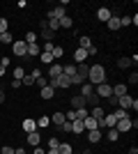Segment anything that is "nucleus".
<instances>
[{
    "label": "nucleus",
    "mask_w": 138,
    "mask_h": 154,
    "mask_svg": "<svg viewBox=\"0 0 138 154\" xmlns=\"http://www.w3.org/2000/svg\"><path fill=\"white\" fill-rule=\"evenodd\" d=\"M87 140H90V143H99V140H101V131H99V129L87 131Z\"/></svg>",
    "instance_id": "nucleus-18"
},
{
    "label": "nucleus",
    "mask_w": 138,
    "mask_h": 154,
    "mask_svg": "<svg viewBox=\"0 0 138 154\" xmlns=\"http://www.w3.org/2000/svg\"><path fill=\"white\" fill-rule=\"evenodd\" d=\"M106 138L115 143V140H118V138H120V131H118V129H115V127H111V129H108V134H106Z\"/></svg>",
    "instance_id": "nucleus-26"
},
{
    "label": "nucleus",
    "mask_w": 138,
    "mask_h": 154,
    "mask_svg": "<svg viewBox=\"0 0 138 154\" xmlns=\"http://www.w3.org/2000/svg\"><path fill=\"white\" fill-rule=\"evenodd\" d=\"M124 26H131V16H122L120 19V28H124Z\"/></svg>",
    "instance_id": "nucleus-38"
},
{
    "label": "nucleus",
    "mask_w": 138,
    "mask_h": 154,
    "mask_svg": "<svg viewBox=\"0 0 138 154\" xmlns=\"http://www.w3.org/2000/svg\"><path fill=\"white\" fill-rule=\"evenodd\" d=\"M46 154H60V152H58V147H48V149H46Z\"/></svg>",
    "instance_id": "nucleus-47"
},
{
    "label": "nucleus",
    "mask_w": 138,
    "mask_h": 154,
    "mask_svg": "<svg viewBox=\"0 0 138 154\" xmlns=\"http://www.w3.org/2000/svg\"><path fill=\"white\" fill-rule=\"evenodd\" d=\"M129 154H138V149H136V147H131V149H129Z\"/></svg>",
    "instance_id": "nucleus-51"
},
{
    "label": "nucleus",
    "mask_w": 138,
    "mask_h": 154,
    "mask_svg": "<svg viewBox=\"0 0 138 154\" xmlns=\"http://www.w3.org/2000/svg\"><path fill=\"white\" fill-rule=\"evenodd\" d=\"M85 58H87V51H83V48H76V51H74V60H76V62H85Z\"/></svg>",
    "instance_id": "nucleus-22"
},
{
    "label": "nucleus",
    "mask_w": 138,
    "mask_h": 154,
    "mask_svg": "<svg viewBox=\"0 0 138 154\" xmlns=\"http://www.w3.org/2000/svg\"><path fill=\"white\" fill-rule=\"evenodd\" d=\"M51 124V117H46V115H41L39 120H37V129H46Z\"/></svg>",
    "instance_id": "nucleus-29"
},
{
    "label": "nucleus",
    "mask_w": 138,
    "mask_h": 154,
    "mask_svg": "<svg viewBox=\"0 0 138 154\" xmlns=\"http://www.w3.org/2000/svg\"><path fill=\"white\" fill-rule=\"evenodd\" d=\"M35 83L39 85V90H41V88H46V85H48V78H44V76H41V78H37Z\"/></svg>",
    "instance_id": "nucleus-39"
},
{
    "label": "nucleus",
    "mask_w": 138,
    "mask_h": 154,
    "mask_svg": "<svg viewBox=\"0 0 138 154\" xmlns=\"http://www.w3.org/2000/svg\"><path fill=\"white\" fill-rule=\"evenodd\" d=\"M94 94H97L99 99H108V97H113V85H108V83L97 85V88H94Z\"/></svg>",
    "instance_id": "nucleus-2"
},
{
    "label": "nucleus",
    "mask_w": 138,
    "mask_h": 154,
    "mask_svg": "<svg viewBox=\"0 0 138 154\" xmlns=\"http://www.w3.org/2000/svg\"><path fill=\"white\" fill-rule=\"evenodd\" d=\"M39 53H41V46L39 44H28V53H26V55L35 58V55H39Z\"/></svg>",
    "instance_id": "nucleus-19"
},
{
    "label": "nucleus",
    "mask_w": 138,
    "mask_h": 154,
    "mask_svg": "<svg viewBox=\"0 0 138 154\" xmlns=\"http://www.w3.org/2000/svg\"><path fill=\"white\" fill-rule=\"evenodd\" d=\"M72 26H74V21L69 19V16H62V19H60V30H69Z\"/></svg>",
    "instance_id": "nucleus-23"
},
{
    "label": "nucleus",
    "mask_w": 138,
    "mask_h": 154,
    "mask_svg": "<svg viewBox=\"0 0 138 154\" xmlns=\"http://www.w3.org/2000/svg\"><path fill=\"white\" fill-rule=\"evenodd\" d=\"M53 97H55V90H53V88H48V85L41 88V99H53Z\"/></svg>",
    "instance_id": "nucleus-24"
},
{
    "label": "nucleus",
    "mask_w": 138,
    "mask_h": 154,
    "mask_svg": "<svg viewBox=\"0 0 138 154\" xmlns=\"http://www.w3.org/2000/svg\"><path fill=\"white\" fill-rule=\"evenodd\" d=\"M99 124H101V122H97L94 117H85V120H83V127H85V131H92V129H99Z\"/></svg>",
    "instance_id": "nucleus-13"
},
{
    "label": "nucleus",
    "mask_w": 138,
    "mask_h": 154,
    "mask_svg": "<svg viewBox=\"0 0 138 154\" xmlns=\"http://www.w3.org/2000/svg\"><path fill=\"white\" fill-rule=\"evenodd\" d=\"M26 44H37V32H28L26 35Z\"/></svg>",
    "instance_id": "nucleus-33"
},
{
    "label": "nucleus",
    "mask_w": 138,
    "mask_h": 154,
    "mask_svg": "<svg viewBox=\"0 0 138 154\" xmlns=\"http://www.w3.org/2000/svg\"><path fill=\"white\" fill-rule=\"evenodd\" d=\"M85 117H90V110H87V108L76 110V120H85Z\"/></svg>",
    "instance_id": "nucleus-32"
},
{
    "label": "nucleus",
    "mask_w": 138,
    "mask_h": 154,
    "mask_svg": "<svg viewBox=\"0 0 138 154\" xmlns=\"http://www.w3.org/2000/svg\"><path fill=\"white\" fill-rule=\"evenodd\" d=\"M127 94V83H115L113 85V97L115 99H120V97H124Z\"/></svg>",
    "instance_id": "nucleus-9"
},
{
    "label": "nucleus",
    "mask_w": 138,
    "mask_h": 154,
    "mask_svg": "<svg viewBox=\"0 0 138 154\" xmlns=\"http://www.w3.org/2000/svg\"><path fill=\"white\" fill-rule=\"evenodd\" d=\"M92 46V39L87 37V35H83V37H78V48H83V51H87Z\"/></svg>",
    "instance_id": "nucleus-17"
},
{
    "label": "nucleus",
    "mask_w": 138,
    "mask_h": 154,
    "mask_svg": "<svg viewBox=\"0 0 138 154\" xmlns=\"http://www.w3.org/2000/svg\"><path fill=\"white\" fill-rule=\"evenodd\" d=\"M127 81H129V83H131V85H136V83H138V74H136V71H133V74H131V76H129V78H127Z\"/></svg>",
    "instance_id": "nucleus-42"
},
{
    "label": "nucleus",
    "mask_w": 138,
    "mask_h": 154,
    "mask_svg": "<svg viewBox=\"0 0 138 154\" xmlns=\"http://www.w3.org/2000/svg\"><path fill=\"white\" fill-rule=\"evenodd\" d=\"M62 74L69 76V78H74L76 76V64H65V67H62Z\"/></svg>",
    "instance_id": "nucleus-21"
},
{
    "label": "nucleus",
    "mask_w": 138,
    "mask_h": 154,
    "mask_svg": "<svg viewBox=\"0 0 138 154\" xmlns=\"http://www.w3.org/2000/svg\"><path fill=\"white\" fill-rule=\"evenodd\" d=\"M53 37H55V32L48 30V28H41V39H46V42H53Z\"/></svg>",
    "instance_id": "nucleus-27"
},
{
    "label": "nucleus",
    "mask_w": 138,
    "mask_h": 154,
    "mask_svg": "<svg viewBox=\"0 0 138 154\" xmlns=\"http://www.w3.org/2000/svg\"><path fill=\"white\" fill-rule=\"evenodd\" d=\"M39 55H41V62L44 64H53V55L51 53H39Z\"/></svg>",
    "instance_id": "nucleus-35"
},
{
    "label": "nucleus",
    "mask_w": 138,
    "mask_h": 154,
    "mask_svg": "<svg viewBox=\"0 0 138 154\" xmlns=\"http://www.w3.org/2000/svg\"><path fill=\"white\" fill-rule=\"evenodd\" d=\"M58 152H60V154H74L72 143H60V145H58Z\"/></svg>",
    "instance_id": "nucleus-20"
},
{
    "label": "nucleus",
    "mask_w": 138,
    "mask_h": 154,
    "mask_svg": "<svg viewBox=\"0 0 138 154\" xmlns=\"http://www.w3.org/2000/svg\"><path fill=\"white\" fill-rule=\"evenodd\" d=\"M87 83L90 85H101L106 83V69L101 67V64H90V71H87Z\"/></svg>",
    "instance_id": "nucleus-1"
},
{
    "label": "nucleus",
    "mask_w": 138,
    "mask_h": 154,
    "mask_svg": "<svg viewBox=\"0 0 138 154\" xmlns=\"http://www.w3.org/2000/svg\"><path fill=\"white\" fill-rule=\"evenodd\" d=\"M111 16H113L111 7H99V9H97V19H99V21H104V23H106Z\"/></svg>",
    "instance_id": "nucleus-6"
},
{
    "label": "nucleus",
    "mask_w": 138,
    "mask_h": 154,
    "mask_svg": "<svg viewBox=\"0 0 138 154\" xmlns=\"http://www.w3.org/2000/svg\"><path fill=\"white\" fill-rule=\"evenodd\" d=\"M87 71H90V64L87 62H78L76 64V76H78L83 83H87Z\"/></svg>",
    "instance_id": "nucleus-4"
},
{
    "label": "nucleus",
    "mask_w": 138,
    "mask_h": 154,
    "mask_svg": "<svg viewBox=\"0 0 138 154\" xmlns=\"http://www.w3.org/2000/svg\"><path fill=\"white\" fill-rule=\"evenodd\" d=\"M74 154H76V152H74Z\"/></svg>",
    "instance_id": "nucleus-52"
},
{
    "label": "nucleus",
    "mask_w": 138,
    "mask_h": 154,
    "mask_svg": "<svg viewBox=\"0 0 138 154\" xmlns=\"http://www.w3.org/2000/svg\"><path fill=\"white\" fill-rule=\"evenodd\" d=\"M32 154H46V149L41 147V145H37V147H35V152H32Z\"/></svg>",
    "instance_id": "nucleus-46"
},
{
    "label": "nucleus",
    "mask_w": 138,
    "mask_h": 154,
    "mask_svg": "<svg viewBox=\"0 0 138 154\" xmlns=\"http://www.w3.org/2000/svg\"><path fill=\"white\" fill-rule=\"evenodd\" d=\"M51 55H53V60H60L62 55H65V48H62V46H55V48L51 51Z\"/></svg>",
    "instance_id": "nucleus-30"
},
{
    "label": "nucleus",
    "mask_w": 138,
    "mask_h": 154,
    "mask_svg": "<svg viewBox=\"0 0 138 154\" xmlns=\"http://www.w3.org/2000/svg\"><path fill=\"white\" fill-rule=\"evenodd\" d=\"M21 83H23V85H35V78L30 76V74H26V76H23V81H21Z\"/></svg>",
    "instance_id": "nucleus-37"
},
{
    "label": "nucleus",
    "mask_w": 138,
    "mask_h": 154,
    "mask_svg": "<svg viewBox=\"0 0 138 154\" xmlns=\"http://www.w3.org/2000/svg\"><path fill=\"white\" fill-rule=\"evenodd\" d=\"M23 131H26V134H32V131H37V120H32V117H26V120H23Z\"/></svg>",
    "instance_id": "nucleus-7"
},
{
    "label": "nucleus",
    "mask_w": 138,
    "mask_h": 154,
    "mask_svg": "<svg viewBox=\"0 0 138 154\" xmlns=\"http://www.w3.org/2000/svg\"><path fill=\"white\" fill-rule=\"evenodd\" d=\"M5 99H7V97H5V92L0 90V103H5Z\"/></svg>",
    "instance_id": "nucleus-50"
},
{
    "label": "nucleus",
    "mask_w": 138,
    "mask_h": 154,
    "mask_svg": "<svg viewBox=\"0 0 138 154\" xmlns=\"http://www.w3.org/2000/svg\"><path fill=\"white\" fill-rule=\"evenodd\" d=\"M90 55H97V46H90V48H87V58H90Z\"/></svg>",
    "instance_id": "nucleus-44"
},
{
    "label": "nucleus",
    "mask_w": 138,
    "mask_h": 154,
    "mask_svg": "<svg viewBox=\"0 0 138 154\" xmlns=\"http://www.w3.org/2000/svg\"><path fill=\"white\" fill-rule=\"evenodd\" d=\"M62 122H65V113H53L51 115V124H55V127H62Z\"/></svg>",
    "instance_id": "nucleus-16"
},
{
    "label": "nucleus",
    "mask_w": 138,
    "mask_h": 154,
    "mask_svg": "<svg viewBox=\"0 0 138 154\" xmlns=\"http://www.w3.org/2000/svg\"><path fill=\"white\" fill-rule=\"evenodd\" d=\"M58 76H62V64L53 62L51 67H48V78H58Z\"/></svg>",
    "instance_id": "nucleus-10"
},
{
    "label": "nucleus",
    "mask_w": 138,
    "mask_h": 154,
    "mask_svg": "<svg viewBox=\"0 0 138 154\" xmlns=\"http://www.w3.org/2000/svg\"><path fill=\"white\" fill-rule=\"evenodd\" d=\"M14 154H26V149H23V147H16V149H14Z\"/></svg>",
    "instance_id": "nucleus-48"
},
{
    "label": "nucleus",
    "mask_w": 138,
    "mask_h": 154,
    "mask_svg": "<svg viewBox=\"0 0 138 154\" xmlns=\"http://www.w3.org/2000/svg\"><path fill=\"white\" fill-rule=\"evenodd\" d=\"M26 140L32 145V147H37V145H41V136H39V131H32V134H28L26 136Z\"/></svg>",
    "instance_id": "nucleus-11"
},
{
    "label": "nucleus",
    "mask_w": 138,
    "mask_h": 154,
    "mask_svg": "<svg viewBox=\"0 0 138 154\" xmlns=\"http://www.w3.org/2000/svg\"><path fill=\"white\" fill-rule=\"evenodd\" d=\"M113 115L118 117V120H122V117H129V115H127V110H122V108H120V110H115Z\"/></svg>",
    "instance_id": "nucleus-41"
},
{
    "label": "nucleus",
    "mask_w": 138,
    "mask_h": 154,
    "mask_svg": "<svg viewBox=\"0 0 138 154\" xmlns=\"http://www.w3.org/2000/svg\"><path fill=\"white\" fill-rule=\"evenodd\" d=\"M23 76H26L23 67H16V69H14V81H23Z\"/></svg>",
    "instance_id": "nucleus-31"
},
{
    "label": "nucleus",
    "mask_w": 138,
    "mask_h": 154,
    "mask_svg": "<svg viewBox=\"0 0 138 154\" xmlns=\"http://www.w3.org/2000/svg\"><path fill=\"white\" fill-rule=\"evenodd\" d=\"M0 44H14V37H12V32H9V30L0 35Z\"/></svg>",
    "instance_id": "nucleus-25"
},
{
    "label": "nucleus",
    "mask_w": 138,
    "mask_h": 154,
    "mask_svg": "<svg viewBox=\"0 0 138 154\" xmlns=\"http://www.w3.org/2000/svg\"><path fill=\"white\" fill-rule=\"evenodd\" d=\"M58 145H60V140L55 136H51V138H48V147H58Z\"/></svg>",
    "instance_id": "nucleus-40"
},
{
    "label": "nucleus",
    "mask_w": 138,
    "mask_h": 154,
    "mask_svg": "<svg viewBox=\"0 0 138 154\" xmlns=\"http://www.w3.org/2000/svg\"><path fill=\"white\" fill-rule=\"evenodd\" d=\"M12 53L16 55V58H26L28 44H26V42H14V44H12Z\"/></svg>",
    "instance_id": "nucleus-3"
},
{
    "label": "nucleus",
    "mask_w": 138,
    "mask_h": 154,
    "mask_svg": "<svg viewBox=\"0 0 138 154\" xmlns=\"http://www.w3.org/2000/svg\"><path fill=\"white\" fill-rule=\"evenodd\" d=\"M5 71H7V67H2V64H0V78L5 76Z\"/></svg>",
    "instance_id": "nucleus-49"
},
{
    "label": "nucleus",
    "mask_w": 138,
    "mask_h": 154,
    "mask_svg": "<svg viewBox=\"0 0 138 154\" xmlns=\"http://www.w3.org/2000/svg\"><path fill=\"white\" fill-rule=\"evenodd\" d=\"M92 94H94V85H90V83H83V85H81V97L90 99Z\"/></svg>",
    "instance_id": "nucleus-12"
},
{
    "label": "nucleus",
    "mask_w": 138,
    "mask_h": 154,
    "mask_svg": "<svg viewBox=\"0 0 138 154\" xmlns=\"http://www.w3.org/2000/svg\"><path fill=\"white\" fill-rule=\"evenodd\" d=\"M131 103H133V97H129V94H124V97H120V99H118V106L122 110H129V108H131Z\"/></svg>",
    "instance_id": "nucleus-8"
},
{
    "label": "nucleus",
    "mask_w": 138,
    "mask_h": 154,
    "mask_svg": "<svg viewBox=\"0 0 138 154\" xmlns=\"http://www.w3.org/2000/svg\"><path fill=\"white\" fill-rule=\"evenodd\" d=\"M30 76H32V78H35V81H37V78H41V69H35V71H32V74H30Z\"/></svg>",
    "instance_id": "nucleus-43"
},
{
    "label": "nucleus",
    "mask_w": 138,
    "mask_h": 154,
    "mask_svg": "<svg viewBox=\"0 0 138 154\" xmlns=\"http://www.w3.org/2000/svg\"><path fill=\"white\" fill-rule=\"evenodd\" d=\"M53 48H55V44H53V42H46V44H41V53H51Z\"/></svg>",
    "instance_id": "nucleus-34"
},
{
    "label": "nucleus",
    "mask_w": 138,
    "mask_h": 154,
    "mask_svg": "<svg viewBox=\"0 0 138 154\" xmlns=\"http://www.w3.org/2000/svg\"><path fill=\"white\" fill-rule=\"evenodd\" d=\"M69 106H72V110L85 108V106H87V103H85V97H72V99H69Z\"/></svg>",
    "instance_id": "nucleus-5"
},
{
    "label": "nucleus",
    "mask_w": 138,
    "mask_h": 154,
    "mask_svg": "<svg viewBox=\"0 0 138 154\" xmlns=\"http://www.w3.org/2000/svg\"><path fill=\"white\" fill-rule=\"evenodd\" d=\"M2 154H14V147H9V145H5V147H2Z\"/></svg>",
    "instance_id": "nucleus-45"
},
{
    "label": "nucleus",
    "mask_w": 138,
    "mask_h": 154,
    "mask_svg": "<svg viewBox=\"0 0 138 154\" xmlns=\"http://www.w3.org/2000/svg\"><path fill=\"white\" fill-rule=\"evenodd\" d=\"M104 108H101V106H94V108L90 110V117H94V120H97V122H101V120H104Z\"/></svg>",
    "instance_id": "nucleus-14"
},
{
    "label": "nucleus",
    "mask_w": 138,
    "mask_h": 154,
    "mask_svg": "<svg viewBox=\"0 0 138 154\" xmlns=\"http://www.w3.org/2000/svg\"><path fill=\"white\" fill-rule=\"evenodd\" d=\"M7 28H9L7 19H2V16H0V35H2V32H7Z\"/></svg>",
    "instance_id": "nucleus-36"
},
{
    "label": "nucleus",
    "mask_w": 138,
    "mask_h": 154,
    "mask_svg": "<svg viewBox=\"0 0 138 154\" xmlns=\"http://www.w3.org/2000/svg\"><path fill=\"white\" fill-rule=\"evenodd\" d=\"M106 26H108V30H120V16H115V14H113L111 19L106 21Z\"/></svg>",
    "instance_id": "nucleus-15"
},
{
    "label": "nucleus",
    "mask_w": 138,
    "mask_h": 154,
    "mask_svg": "<svg viewBox=\"0 0 138 154\" xmlns=\"http://www.w3.org/2000/svg\"><path fill=\"white\" fill-rule=\"evenodd\" d=\"M118 67H120V69H127V67H131V58H127V55H122V58L118 60Z\"/></svg>",
    "instance_id": "nucleus-28"
}]
</instances>
